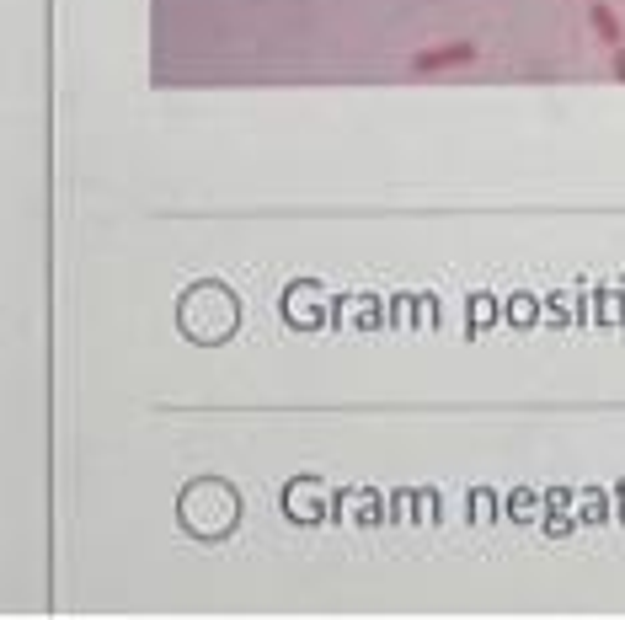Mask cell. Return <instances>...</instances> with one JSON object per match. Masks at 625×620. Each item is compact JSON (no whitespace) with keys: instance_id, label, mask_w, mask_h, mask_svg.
<instances>
[{"instance_id":"1","label":"cell","mask_w":625,"mask_h":620,"mask_svg":"<svg viewBox=\"0 0 625 620\" xmlns=\"http://www.w3.org/2000/svg\"><path fill=\"white\" fill-rule=\"evenodd\" d=\"M481 49L471 38H455V43H439V49H417L412 54V75H444V70H465L476 65Z\"/></svg>"},{"instance_id":"2","label":"cell","mask_w":625,"mask_h":620,"mask_svg":"<svg viewBox=\"0 0 625 620\" xmlns=\"http://www.w3.org/2000/svg\"><path fill=\"white\" fill-rule=\"evenodd\" d=\"M588 27H593V38H599V43H609V49H620V43H625L620 11L604 6V0H593V6H588Z\"/></svg>"},{"instance_id":"3","label":"cell","mask_w":625,"mask_h":620,"mask_svg":"<svg viewBox=\"0 0 625 620\" xmlns=\"http://www.w3.org/2000/svg\"><path fill=\"white\" fill-rule=\"evenodd\" d=\"M615 81H625V43L615 49Z\"/></svg>"}]
</instances>
